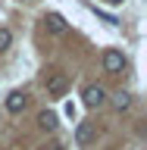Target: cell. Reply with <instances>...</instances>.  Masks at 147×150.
<instances>
[{
	"label": "cell",
	"mask_w": 147,
	"mask_h": 150,
	"mask_svg": "<svg viewBox=\"0 0 147 150\" xmlns=\"http://www.w3.org/2000/svg\"><path fill=\"white\" fill-rule=\"evenodd\" d=\"M94 138H97V131H94L91 122H78V128H75V144H78V147H88V144H94Z\"/></svg>",
	"instance_id": "277c9868"
},
{
	"label": "cell",
	"mask_w": 147,
	"mask_h": 150,
	"mask_svg": "<svg viewBox=\"0 0 147 150\" xmlns=\"http://www.w3.org/2000/svg\"><path fill=\"white\" fill-rule=\"evenodd\" d=\"M82 97H85V106L100 110L103 103H107V88H103V84H88V88L82 91Z\"/></svg>",
	"instance_id": "6da1fadb"
},
{
	"label": "cell",
	"mask_w": 147,
	"mask_h": 150,
	"mask_svg": "<svg viewBox=\"0 0 147 150\" xmlns=\"http://www.w3.org/2000/svg\"><path fill=\"white\" fill-rule=\"evenodd\" d=\"M9 44H13V31H9L6 25H0V53H6Z\"/></svg>",
	"instance_id": "9c48e42d"
},
{
	"label": "cell",
	"mask_w": 147,
	"mask_h": 150,
	"mask_svg": "<svg viewBox=\"0 0 147 150\" xmlns=\"http://www.w3.org/2000/svg\"><path fill=\"white\" fill-rule=\"evenodd\" d=\"M38 125H41V131H56V125H60V116H56L53 110H44L41 116H38Z\"/></svg>",
	"instance_id": "52a82bcc"
},
{
	"label": "cell",
	"mask_w": 147,
	"mask_h": 150,
	"mask_svg": "<svg viewBox=\"0 0 147 150\" xmlns=\"http://www.w3.org/2000/svg\"><path fill=\"white\" fill-rule=\"evenodd\" d=\"M103 72H110V75H116V72H122V69H125V53H122V50H103Z\"/></svg>",
	"instance_id": "7a4b0ae2"
},
{
	"label": "cell",
	"mask_w": 147,
	"mask_h": 150,
	"mask_svg": "<svg viewBox=\"0 0 147 150\" xmlns=\"http://www.w3.org/2000/svg\"><path fill=\"white\" fill-rule=\"evenodd\" d=\"M107 3H113V6H119V3H125V0H107Z\"/></svg>",
	"instance_id": "8fae6325"
},
{
	"label": "cell",
	"mask_w": 147,
	"mask_h": 150,
	"mask_svg": "<svg viewBox=\"0 0 147 150\" xmlns=\"http://www.w3.org/2000/svg\"><path fill=\"white\" fill-rule=\"evenodd\" d=\"M97 16H100L107 25H119V19H116V16H110V13H103V9H97Z\"/></svg>",
	"instance_id": "30bf717a"
},
{
	"label": "cell",
	"mask_w": 147,
	"mask_h": 150,
	"mask_svg": "<svg viewBox=\"0 0 147 150\" xmlns=\"http://www.w3.org/2000/svg\"><path fill=\"white\" fill-rule=\"evenodd\" d=\"M129 106H131V94L129 91H119L116 97H113V110H116V112H125Z\"/></svg>",
	"instance_id": "ba28073f"
},
{
	"label": "cell",
	"mask_w": 147,
	"mask_h": 150,
	"mask_svg": "<svg viewBox=\"0 0 147 150\" xmlns=\"http://www.w3.org/2000/svg\"><path fill=\"white\" fill-rule=\"evenodd\" d=\"M44 84H47V94H50V97H63L66 88H69V78H66L63 72H50Z\"/></svg>",
	"instance_id": "3957f363"
},
{
	"label": "cell",
	"mask_w": 147,
	"mask_h": 150,
	"mask_svg": "<svg viewBox=\"0 0 147 150\" xmlns=\"http://www.w3.org/2000/svg\"><path fill=\"white\" fill-rule=\"evenodd\" d=\"M25 106H28V97H25L22 91H13V94L6 97V112H13V116H19Z\"/></svg>",
	"instance_id": "8992f818"
},
{
	"label": "cell",
	"mask_w": 147,
	"mask_h": 150,
	"mask_svg": "<svg viewBox=\"0 0 147 150\" xmlns=\"http://www.w3.org/2000/svg\"><path fill=\"white\" fill-rule=\"evenodd\" d=\"M44 25H47V31H50V35H66V19L60 16V13H47L44 16Z\"/></svg>",
	"instance_id": "5b68a950"
}]
</instances>
